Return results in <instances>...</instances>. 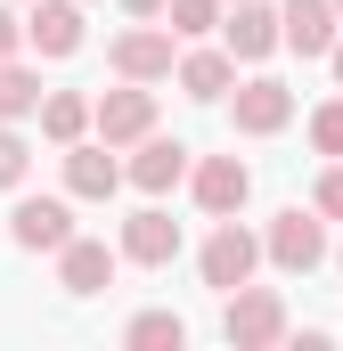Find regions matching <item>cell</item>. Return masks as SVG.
<instances>
[{"label": "cell", "mask_w": 343, "mask_h": 351, "mask_svg": "<svg viewBox=\"0 0 343 351\" xmlns=\"http://www.w3.org/2000/svg\"><path fill=\"white\" fill-rule=\"evenodd\" d=\"M90 131H98L106 147H139V139L156 131V90L123 82V90H106V98H90Z\"/></svg>", "instance_id": "obj_3"}, {"label": "cell", "mask_w": 343, "mask_h": 351, "mask_svg": "<svg viewBox=\"0 0 343 351\" xmlns=\"http://www.w3.org/2000/svg\"><path fill=\"white\" fill-rule=\"evenodd\" d=\"M188 188H196V204H204L213 221H229V213H246L254 172H246L237 156H204V164H188Z\"/></svg>", "instance_id": "obj_6"}, {"label": "cell", "mask_w": 343, "mask_h": 351, "mask_svg": "<svg viewBox=\"0 0 343 351\" xmlns=\"http://www.w3.org/2000/svg\"><path fill=\"white\" fill-rule=\"evenodd\" d=\"M25 164H33V147L16 139V123H0V188H16V180H25Z\"/></svg>", "instance_id": "obj_22"}, {"label": "cell", "mask_w": 343, "mask_h": 351, "mask_svg": "<svg viewBox=\"0 0 343 351\" xmlns=\"http://www.w3.org/2000/svg\"><path fill=\"white\" fill-rule=\"evenodd\" d=\"M335 262H343V254H335Z\"/></svg>", "instance_id": "obj_28"}, {"label": "cell", "mask_w": 343, "mask_h": 351, "mask_svg": "<svg viewBox=\"0 0 343 351\" xmlns=\"http://www.w3.org/2000/svg\"><path fill=\"white\" fill-rule=\"evenodd\" d=\"M311 147H319V156H343V98H327V106L311 114Z\"/></svg>", "instance_id": "obj_21"}, {"label": "cell", "mask_w": 343, "mask_h": 351, "mask_svg": "<svg viewBox=\"0 0 343 351\" xmlns=\"http://www.w3.org/2000/svg\"><path fill=\"white\" fill-rule=\"evenodd\" d=\"M327 66H335V82H343V33H335V49H327Z\"/></svg>", "instance_id": "obj_26"}, {"label": "cell", "mask_w": 343, "mask_h": 351, "mask_svg": "<svg viewBox=\"0 0 343 351\" xmlns=\"http://www.w3.org/2000/svg\"><path fill=\"white\" fill-rule=\"evenodd\" d=\"M123 343H131V351H180V343H188V319H172V311H139V319L123 327Z\"/></svg>", "instance_id": "obj_18"}, {"label": "cell", "mask_w": 343, "mask_h": 351, "mask_svg": "<svg viewBox=\"0 0 343 351\" xmlns=\"http://www.w3.org/2000/svg\"><path fill=\"white\" fill-rule=\"evenodd\" d=\"M16 49H25V16L0 0V58H16Z\"/></svg>", "instance_id": "obj_24"}, {"label": "cell", "mask_w": 343, "mask_h": 351, "mask_svg": "<svg viewBox=\"0 0 343 351\" xmlns=\"http://www.w3.org/2000/svg\"><path fill=\"white\" fill-rule=\"evenodd\" d=\"M311 213H319V221H343V164H327V172H319V188H311Z\"/></svg>", "instance_id": "obj_23"}, {"label": "cell", "mask_w": 343, "mask_h": 351, "mask_svg": "<svg viewBox=\"0 0 343 351\" xmlns=\"http://www.w3.org/2000/svg\"><path fill=\"white\" fill-rule=\"evenodd\" d=\"M261 262H278L286 278H311V269L327 262V221L303 213V204H286V213L270 221V237H261Z\"/></svg>", "instance_id": "obj_1"}, {"label": "cell", "mask_w": 343, "mask_h": 351, "mask_svg": "<svg viewBox=\"0 0 343 351\" xmlns=\"http://www.w3.org/2000/svg\"><path fill=\"white\" fill-rule=\"evenodd\" d=\"M74 237V213L58 204V196H25L16 213H8V245H25V254H58Z\"/></svg>", "instance_id": "obj_9"}, {"label": "cell", "mask_w": 343, "mask_h": 351, "mask_svg": "<svg viewBox=\"0 0 343 351\" xmlns=\"http://www.w3.org/2000/svg\"><path fill=\"white\" fill-rule=\"evenodd\" d=\"M106 66H115L123 82H164V74H172V33H164V25L115 33V41H106Z\"/></svg>", "instance_id": "obj_5"}, {"label": "cell", "mask_w": 343, "mask_h": 351, "mask_svg": "<svg viewBox=\"0 0 343 351\" xmlns=\"http://www.w3.org/2000/svg\"><path fill=\"white\" fill-rule=\"evenodd\" d=\"M123 188V164H115V147H66V196H82V204H106Z\"/></svg>", "instance_id": "obj_15"}, {"label": "cell", "mask_w": 343, "mask_h": 351, "mask_svg": "<svg viewBox=\"0 0 343 351\" xmlns=\"http://www.w3.org/2000/svg\"><path fill=\"white\" fill-rule=\"evenodd\" d=\"M221 49L246 58V66L270 58V49H278V8H270V0H237V16H221Z\"/></svg>", "instance_id": "obj_13"}, {"label": "cell", "mask_w": 343, "mask_h": 351, "mask_svg": "<svg viewBox=\"0 0 343 351\" xmlns=\"http://www.w3.org/2000/svg\"><path fill=\"white\" fill-rule=\"evenodd\" d=\"M196 269H204V286H213V294H229V286H246V278L261 269V237H254V229H237V213H229V221L204 237Z\"/></svg>", "instance_id": "obj_4"}, {"label": "cell", "mask_w": 343, "mask_h": 351, "mask_svg": "<svg viewBox=\"0 0 343 351\" xmlns=\"http://www.w3.org/2000/svg\"><path fill=\"white\" fill-rule=\"evenodd\" d=\"M123 180H131L139 196H164V188H180V180H188V147H180V139H156V131H147Z\"/></svg>", "instance_id": "obj_14"}, {"label": "cell", "mask_w": 343, "mask_h": 351, "mask_svg": "<svg viewBox=\"0 0 343 351\" xmlns=\"http://www.w3.org/2000/svg\"><path fill=\"white\" fill-rule=\"evenodd\" d=\"M221 335H229L237 351H270L278 335H286V302H278L270 286H254V278H246V286H229V311H221Z\"/></svg>", "instance_id": "obj_2"}, {"label": "cell", "mask_w": 343, "mask_h": 351, "mask_svg": "<svg viewBox=\"0 0 343 351\" xmlns=\"http://www.w3.org/2000/svg\"><path fill=\"white\" fill-rule=\"evenodd\" d=\"M41 106V74H25L16 58H0V123H25Z\"/></svg>", "instance_id": "obj_19"}, {"label": "cell", "mask_w": 343, "mask_h": 351, "mask_svg": "<svg viewBox=\"0 0 343 351\" xmlns=\"http://www.w3.org/2000/svg\"><path fill=\"white\" fill-rule=\"evenodd\" d=\"M115 245H98V237H66L58 245V286L66 294H106V278H115Z\"/></svg>", "instance_id": "obj_12"}, {"label": "cell", "mask_w": 343, "mask_h": 351, "mask_svg": "<svg viewBox=\"0 0 343 351\" xmlns=\"http://www.w3.org/2000/svg\"><path fill=\"white\" fill-rule=\"evenodd\" d=\"M335 16H343V0H335Z\"/></svg>", "instance_id": "obj_27"}, {"label": "cell", "mask_w": 343, "mask_h": 351, "mask_svg": "<svg viewBox=\"0 0 343 351\" xmlns=\"http://www.w3.org/2000/svg\"><path fill=\"white\" fill-rule=\"evenodd\" d=\"M286 123H294V90L278 82V74L237 82V131H246V139H278Z\"/></svg>", "instance_id": "obj_8"}, {"label": "cell", "mask_w": 343, "mask_h": 351, "mask_svg": "<svg viewBox=\"0 0 343 351\" xmlns=\"http://www.w3.org/2000/svg\"><path fill=\"white\" fill-rule=\"evenodd\" d=\"M33 114H41V131H49L58 147H74V139L90 131V98H82V90H49V98H41Z\"/></svg>", "instance_id": "obj_17"}, {"label": "cell", "mask_w": 343, "mask_h": 351, "mask_svg": "<svg viewBox=\"0 0 343 351\" xmlns=\"http://www.w3.org/2000/svg\"><path fill=\"white\" fill-rule=\"evenodd\" d=\"M335 0H286L278 8V49H294V58H327L335 49Z\"/></svg>", "instance_id": "obj_7"}, {"label": "cell", "mask_w": 343, "mask_h": 351, "mask_svg": "<svg viewBox=\"0 0 343 351\" xmlns=\"http://www.w3.org/2000/svg\"><path fill=\"white\" fill-rule=\"evenodd\" d=\"M123 262H139V269H164L172 254H180V221H172L164 204H147V213H131L123 221V245H115Z\"/></svg>", "instance_id": "obj_10"}, {"label": "cell", "mask_w": 343, "mask_h": 351, "mask_svg": "<svg viewBox=\"0 0 343 351\" xmlns=\"http://www.w3.org/2000/svg\"><path fill=\"white\" fill-rule=\"evenodd\" d=\"M164 33L172 41H204V33H213V25H221V0H164Z\"/></svg>", "instance_id": "obj_20"}, {"label": "cell", "mask_w": 343, "mask_h": 351, "mask_svg": "<svg viewBox=\"0 0 343 351\" xmlns=\"http://www.w3.org/2000/svg\"><path fill=\"white\" fill-rule=\"evenodd\" d=\"M229 82H237V58H229V49H188V58H180V90H188V98L213 106V98H229Z\"/></svg>", "instance_id": "obj_16"}, {"label": "cell", "mask_w": 343, "mask_h": 351, "mask_svg": "<svg viewBox=\"0 0 343 351\" xmlns=\"http://www.w3.org/2000/svg\"><path fill=\"white\" fill-rule=\"evenodd\" d=\"M25 41H33L41 58H74V49H82V0H33Z\"/></svg>", "instance_id": "obj_11"}, {"label": "cell", "mask_w": 343, "mask_h": 351, "mask_svg": "<svg viewBox=\"0 0 343 351\" xmlns=\"http://www.w3.org/2000/svg\"><path fill=\"white\" fill-rule=\"evenodd\" d=\"M123 8H131V16H164V0H123Z\"/></svg>", "instance_id": "obj_25"}]
</instances>
